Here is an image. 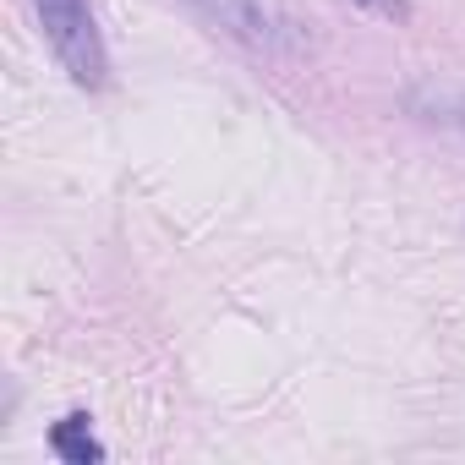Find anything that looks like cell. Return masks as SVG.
<instances>
[{
  "instance_id": "2",
  "label": "cell",
  "mask_w": 465,
  "mask_h": 465,
  "mask_svg": "<svg viewBox=\"0 0 465 465\" xmlns=\"http://www.w3.org/2000/svg\"><path fill=\"white\" fill-rule=\"evenodd\" d=\"M197 6L224 23L236 39H247L263 55H296L302 50V23H291L285 12H274L269 0H197Z\"/></svg>"
},
{
  "instance_id": "1",
  "label": "cell",
  "mask_w": 465,
  "mask_h": 465,
  "mask_svg": "<svg viewBox=\"0 0 465 465\" xmlns=\"http://www.w3.org/2000/svg\"><path fill=\"white\" fill-rule=\"evenodd\" d=\"M34 12H39V28H45L55 61L66 66V77L77 88H104L110 55H104V39H99L88 0H34Z\"/></svg>"
},
{
  "instance_id": "5",
  "label": "cell",
  "mask_w": 465,
  "mask_h": 465,
  "mask_svg": "<svg viewBox=\"0 0 465 465\" xmlns=\"http://www.w3.org/2000/svg\"><path fill=\"white\" fill-rule=\"evenodd\" d=\"M460 126H465V104H460Z\"/></svg>"
},
{
  "instance_id": "4",
  "label": "cell",
  "mask_w": 465,
  "mask_h": 465,
  "mask_svg": "<svg viewBox=\"0 0 465 465\" xmlns=\"http://www.w3.org/2000/svg\"><path fill=\"white\" fill-rule=\"evenodd\" d=\"M361 12H372V17H383V23H405L411 17V0H356Z\"/></svg>"
},
{
  "instance_id": "3",
  "label": "cell",
  "mask_w": 465,
  "mask_h": 465,
  "mask_svg": "<svg viewBox=\"0 0 465 465\" xmlns=\"http://www.w3.org/2000/svg\"><path fill=\"white\" fill-rule=\"evenodd\" d=\"M50 449H55L66 465H94V460H104V443L94 438V427H88L83 411H77V416H61V421L50 427Z\"/></svg>"
}]
</instances>
